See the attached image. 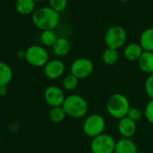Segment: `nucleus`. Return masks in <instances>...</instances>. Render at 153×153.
Instances as JSON below:
<instances>
[{"label":"nucleus","instance_id":"nucleus-5","mask_svg":"<svg viewBox=\"0 0 153 153\" xmlns=\"http://www.w3.org/2000/svg\"><path fill=\"white\" fill-rule=\"evenodd\" d=\"M105 120L99 114L88 115L83 122L82 129L84 133L91 138H95L102 133L105 129Z\"/></svg>","mask_w":153,"mask_h":153},{"label":"nucleus","instance_id":"nucleus-19","mask_svg":"<svg viewBox=\"0 0 153 153\" xmlns=\"http://www.w3.org/2000/svg\"><path fill=\"white\" fill-rule=\"evenodd\" d=\"M101 59H102V61L107 66L114 65L119 59V52L117 51V50L106 48L104 50Z\"/></svg>","mask_w":153,"mask_h":153},{"label":"nucleus","instance_id":"nucleus-24","mask_svg":"<svg viewBox=\"0 0 153 153\" xmlns=\"http://www.w3.org/2000/svg\"><path fill=\"white\" fill-rule=\"evenodd\" d=\"M144 88L145 92L148 95V97L153 100V73L149 75L148 78L145 80L144 84Z\"/></svg>","mask_w":153,"mask_h":153},{"label":"nucleus","instance_id":"nucleus-18","mask_svg":"<svg viewBox=\"0 0 153 153\" xmlns=\"http://www.w3.org/2000/svg\"><path fill=\"white\" fill-rule=\"evenodd\" d=\"M13 79L12 68L5 61H0V86H7Z\"/></svg>","mask_w":153,"mask_h":153},{"label":"nucleus","instance_id":"nucleus-20","mask_svg":"<svg viewBox=\"0 0 153 153\" xmlns=\"http://www.w3.org/2000/svg\"><path fill=\"white\" fill-rule=\"evenodd\" d=\"M66 116H67V114L62 106L51 107L48 114V117H49L50 121L54 123H59L62 122L66 118Z\"/></svg>","mask_w":153,"mask_h":153},{"label":"nucleus","instance_id":"nucleus-27","mask_svg":"<svg viewBox=\"0 0 153 153\" xmlns=\"http://www.w3.org/2000/svg\"><path fill=\"white\" fill-rule=\"evenodd\" d=\"M8 93L7 86H0V97H5Z\"/></svg>","mask_w":153,"mask_h":153},{"label":"nucleus","instance_id":"nucleus-25","mask_svg":"<svg viewBox=\"0 0 153 153\" xmlns=\"http://www.w3.org/2000/svg\"><path fill=\"white\" fill-rule=\"evenodd\" d=\"M127 117H129L130 119H131L134 122L140 121L142 118V112L140 108L131 107L127 114Z\"/></svg>","mask_w":153,"mask_h":153},{"label":"nucleus","instance_id":"nucleus-13","mask_svg":"<svg viewBox=\"0 0 153 153\" xmlns=\"http://www.w3.org/2000/svg\"><path fill=\"white\" fill-rule=\"evenodd\" d=\"M36 2L34 0H16L15 9L16 11L22 16L33 15L36 10Z\"/></svg>","mask_w":153,"mask_h":153},{"label":"nucleus","instance_id":"nucleus-2","mask_svg":"<svg viewBox=\"0 0 153 153\" xmlns=\"http://www.w3.org/2000/svg\"><path fill=\"white\" fill-rule=\"evenodd\" d=\"M62 107L68 116L75 119L84 117L88 111V104L87 100L78 94L67 96Z\"/></svg>","mask_w":153,"mask_h":153},{"label":"nucleus","instance_id":"nucleus-14","mask_svg":"<svg viewBox=\"0 0 153 153\" xmlns=\"http://www.w3.org/2000/svg\"><path fill=\"white\" fill-rule=\"evenodd\" d=\"M138 66L140 69L148 75L153 73V52L143 51L142 55L138 60Z\"/></svg>","mask_w":153,"mask_h":153},{"label":"nucleus","instance_id":"nucleus-4","mask_svg":"<svg viewBox=\"0 0 153 153\" xmlns=\"http://www.w3.org/2000/svg\"><path fill=\"white\" fill-rule=\"evenodd\" d=\"M28 64L35 68L44 67L49 61V53L47 50L41 45L33 44L25 50V59Z\"/></svg>","mask_w":153,"mask_h":153},{"label":"nucleus","instance_id":"nucleus-7","mask_svg":"<svg viewBox=\"0 0 153 153\" xmlns=\"http://www.w3.org/2000/svg\"><path fill=\"white\" fill-rule=\"evenodd\" d=\"M116 141L114 138L107 133H102L92 139L90 150L92 153H114Z\"/></svg>","mask_w":153,"mask_h":153},{"label":"nucleus","instance_id":"nucleus-9","mask_svg":"<svg viewBox=\"0 0 153 153\" xmlns=\"http://www.w3.org/2000/svg\"><path fill=\"white\" fill-rule=\"evenodd\" d=\"M43 98L46 104L50 105L51 108V107L62 106L66 96L61 88L52 85L45 88L43 93Z\"/></svg>","mask_w":153,"mask_h":153},{"label":"nucleus","instance_id":"nucleus-22","mask_svg":"<svg viewBox=\"0 0 153 153\" xmlns=\"http://www.w3.org/2000/svg\"><path fill=\"white\" fill-rule=\"evenodd\" d=\"M79 79L72 74L67 75L62 80V88L67 91H72L79 86Z\"/></svg>","mask_w":153,"mask_h":153},{"label":"nucleus","instance_id":"nucleus-23","mask_svg":"<svg viewBox=\"0 0 153 153\" xmlns=\"http://www.w3.org/2000/svg\"><path fill=\"white\" fill-rule=\"evenodd\" d=\"M48 1L50 5L49 7L59 13L65 10L68 5V0H48Z\"/></svg>","mask_w":153,"mask_h":153},{"label":"nucleus","instance_id":"nucleus-29","mask_svg":"<svg viewBox=\"0 0 153 153\" xmlns=\"http://www.w3.org/2000/svg\"><path fill=\"white\" fill-rule=\"evenodd\" d=\"M120 2H122V3H125V2H127L128 0H119Z\"/></svg>","mask_w":153,"mask_h":153},{"label":"nucleus","instance_id":"nucleus-21","mask_svg":"<svg viewBox=\"0 0 153 153\" xmlns=\"http://www.w3.org/2000/svg\"><path fill=\"white\" fill-rule=\"evenodd\" d=\"M59 37L57 36L54 30H48V31H42L40 35V41L44 46L52 47L53 44L56 42L57 39Z\"/></svg>","mask_w":153,"mask_h":153},{"label":"nucleus","instance_id":"nucleus-16","mask_svg":"<svg viewBox=\"0 0 153 153\" xmlns=\"http://www.w3.org/2000/svg\"><path fill=\"white\" fill-rule=\"evenodd\" d=\"M139 43L144 51L153 52V27L147 28L140 33Z\"/></svg>","mask_w":153,"mask_h":153},{"label":"nucleus","instance_id":"nucleus-10","mask_svg":"<svg viewBox=\"0 0 153 153\" xmlns=\"http://www.w3.org/2000/svg\"><path fill=\"white\" fill-rule=\"evenodd\" d=\"M65 64L60 59H51L43 67V73L49 79H58L65 72Z\"/></svg>","mask_w":153,"mask_h":153},{"label":"nucleus","instance_id":"nucleus-17","mask_svg":"<svg viewBox=\"0 0 153 153\" xmlns=\"http://www.w3.org/2000/svg\"><path fill=\"white\" fill-rule=\"evenodd\" d=\"M52 51L59 57H63L67 55L70 51L69 41L65 37H59L52 46Z\"/></svg>","mask_w":153,"mask_h":153},{"label":"nucleus","instance_id":"nucleus-28","mask_svg":"<svg viewBox=\"0 0 153 153\" xmlns=\"http://www.w3.org/2000/svg\"><path fill=\"white\" fill-rule=\"evenodd\" d=\"M16 56H17L18 59H25V51H17Z\"/></svg>","mask_w":153,"mask_h":153},{"label":"nucleus","instance_id":"nucleus-8","mask_svg":"<svg viewBox=\"0 0 153 153\" xmlns=\"http://www.w3.org/2000/svg\"><path fill=\"white\" fill-rule=\"evenodd\" d=\"M94 71V64L88 58H78L70 65V74L76 76L79 79H83L89 76Z\"/></svg>","mask_w":153,"mask_h":153},{"label":"nucleus","instance_id":"nucleus-1","mask_svg":"<svg viewBox=\"0 0 153 153\" xmlns=\"http://www.w3.org/2000/svg\"><path fill=\"white\" fill-rule=\"evenodd\" d=\"M32 21L42 32L54 30L59 23V13L51 7H42L33 13Z\"/></svg>","mask_w":153,"mask_h":153},{"label":"nucleus","instance_id":"nucleus-26","mask_svg":"<svg viewBox=\"0 0 153 153\" xmlns=\"http://www.w3.org/2000/svg\"><path fill=\"white\" fill-rule=\"evenodd\" d=\"M144 114L147 121L149 123L153 124V100L152 99H150V101L146 105Z\"/></svg>","mask_w":153,"mask_h":153},{"label":"nucleus","instance_id":"nucleus-3","mask_svg":"<svg viewBox=\"0 0 153 153\" xmlns=\"http://www.w3.org/2000/svg\"><path fill=\"white\" fill-rule=\"evenodd\" d=\"M130 108V102L123 94H113L106 101V111L114 119L121 120L126 117Z\"/></svg>","mask_w":153,"mask_h":153},{"label":"nucleus","instance_id":"nucleus-30","mask_svg":"<svg viewBox=\"0 0 153 153\" xmlns=\"http://www.w3.org/2000/svg\"><path fill=\"white\" fill-rule=\"evenodd\" d=\"M35 2H42V1H45V0H34Z\"/></svg>","mask_w":153,"mask_h":153},{"label":"nucleus","instance_id":"nucleus-12","mask_svg":"<svg viewBox=\"0 0 153 153\" xmlns=\"http://www.w3.org/2000/svg\"><path fill=\"white\" fill-rule=\"evenodd\" d=\"M144 50L140 43L131 42L127 44L123 49V55L129 61H138L142 55Z\"/></svg>","mask_w":153,"mask_h":153},{"label":"nucleus","instance_id":"nucleus-6","mask_svg":"<svg viewBox=\"0 0 153 153\" xmlns=\"http://www.w3.org/2000/svg\"><path fill=\"white\" fill-rule=\"evenodd\" d=\"M127 40V33L121 25H113L109 27L105 34V42L106 48L118 50L123 47Z\"/></svg>","mask_w":153,"mask_h":153},{"label":"nucleus","instance_id":"nucleus-15","mask_svg":"<svg viewBox=\"0 0 153 153\" xmlns=\"http://www.w3.org/2000/svg\"><path fill=\"white\" fill-rule=\"evenodd\" d=\"M114 153H138V149L131 139L123 138L116 141Z\"/></svg>","mask_w":153,"mask_h":153},{"label":"nucleus","instance_id":"nucleus-31","mask_svg":"<svg viewBox=\"0 0 153 153\" xmlns=\"http://www.w3.org/2000/svg\"><path fill=\"white\" fill-rule=\"evenodd\" d=\"M138 153H148V152H145V151H142V152H138Z\"/></svg>","mask_w":153,"mask_h":153},{"label":"nucleus","instance_id":"nucleus-11","mask_svg":"<svg viewBox=\"0 0 153 153\" xmlns=\"http://www.w3.org/2000/svg\"><path fill=\"white\" fill-rule=\"evenodd\" d=\"M137 130V124L136 122L132 121L129 117H124L119 120L118 123V131L119 133L126 139H130L132 137Z\"/></svg>","mask_w":153,"mask_h":153}]
</instances>
